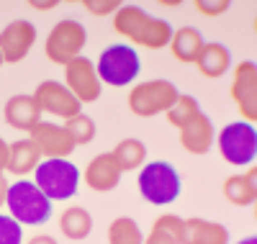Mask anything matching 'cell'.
<instances>
[{
    "label": "cell",
    "mask_w": 257,
    "mask_h": 244,
    "mask_svg": "<svg viewBox=\"0 0 257 244\" xmlns=\"http://www.w3.org/2000/svg\"><path fill=\"white\" fill-rule=\"evenodd\" d=\"M113 31L144 49H165L173 39V26L165 18L149 16L139 6H121L113 13Z\"/></svg>",
    "instance_id": "1"
},
{
    "label": "cell",
    "mask_w": 257,
    "mask_h": 244,
    "mask_svg": "<svg viewBox=\"0 0 257 244\" xmlns=\"http://www.w3.org/2000/svg\"><path fill=\"white\" fill-rule=\"evenodd\" d=\"M6 208L21 226H41L52 218V201L26 177H18L8 185Z\"/></svg>",
    "instance_id": "2"
},
{
    "label": "cell",
    "mask_w": 257,
    "mask_h": 244,
    "mask_svg": "<svg viewBox=\"0 0 257 244\" xmlns=\"http://www.w3.org/2000/svg\"><path fill=\"white\" fill-rule=\"evenodd\" d=\"M139 195L152 206H167L175 203L183 193V177L175 170V165H170L165 160L157 162H144L139 170L137 180Z\"/></svg>",
    "instance_id": "3"
},
{
    "label": "cell",
    "mask_w": 257,
    "mask_h": 244,
    "mask_svg": "<svg viewBox=\"0 0 257 244\" xmlns=\"http://www.w3.org/2000/svg\"><path fill=\"white\" fill-rule=\"evenodd\" d=\"M95 72H98L103 85H111V87L132 85L142 72L139 52L132 47V44H111V47H105L100 52Z\"/></svg>",
    "instance_id": "4"
},
{
    "label": "cell",
    "mask_w": 257,
    "mask_h": 244,
    "mask_svg": "<svg viewBox=\"0 0 257 244\" xmlns=\"http://www.w3.org/2000/svg\"><path fill=\"white\" fill-rule=\"evenodd\" d=\"M34 172H36V177H34L36 188L52 203L54 201H70L82 183V172L70 160H41Z\"/></svg>",
    "instance_id": "5"
},
{
    "label": "cell",
    "mask_w": 257,
    "mask_h": 244,
    "mask_svg": "<svg viewBox=\"0 0 257 244\" xmlns=\"http://www.w3.org/2000/svg\"><path fill=\"white\" fill-rule=\"evenodd\" d=\"M213 144L219 147V154L221 160L234 165V167H249L257 157V131H254V124H247V121H231L226 124Z\"/></svg>",
    "instance_id": "6"
},
{
    "label": "cell",
    "mask_w": 257,
    "mask_h": 244,
    "mask_svg": "<svg viewBox=\"0 0 257 244\" xmlns=\"http://www.w3.org/2000/svg\"><path fill=\"white\" fill-rule=\"evenodd\" d=\"M88 44V31L75 18H62L52 26L44 39V54L54 64H70L72 59L82 57V49Z\"/></svg>",
    "instance_id": "7"
},
{
    "label": "cell",
    "mask_w": 257,
    "mask_h": 244,
    "mask_svg": "<svg viewBox=\"0 0 257 244\" xmlns=\"http://www.w3.org/2000/svg\"><path fill=\"white\" fill-rule=\"evenodd\" d=\"M178 95H180V90L175 87V82L157 77V80H147V82L134 85L126 103L137 118H152V116L165 113L178 100Z\"/></svg>",
    "instance_id": "8"
},
{
    "label": "cell",
    "mask_w": 257,
    "mask_h": 244,
    "mask_svg": "<svg viewBox=\"0 0 257 244\" xmlns=\"http://www.w3.org/2000/svg\"><path fill=\"white\" fill-rule=\"evenodd\" d=\"M229 95H231L234 105H237L242 121H247V124L257 121V64L252 59H242L234 67Z\"/></svg>",
    "instance_id": "9"
},
{
    "label": "cell",
    "mask_w": 257,
    "mask_h": 244,
    "mask_svg": "<svg viewBox=\"0 0 257 244\" xmlns=\"http://www.w3.org/2000/svg\"><path fill=\"white\" fill-rule=\"evenodd\" d=\"M64 87L85 105L95 103L103 93V82L95 72V62L88 57H77L70 64H64Z\"/></svg>",
    "instance_id": "10"
},
{
    "label": "cell",
    "mask_w": 257,
    "mask_h": 244,
    "mask_svg": "<svg viewBox=\"0 0 257 244\" xmlns=\"http://www.w3.org/2000/svg\"><path fill=\"white\" fill-rule=\"evenodd\" d=\"M31 95H34L41 113H49V116H57V118H64V121L82 113V103L64 87V82L44 80V82L36 85V90Z\"/></svg>",
    "instance_id": "11"
},
{
    "label": "cell",
    "mask_w": 257,
    "mask_h": 244,
    "mask_svg": "<svg viewBox=\"0 0 257 244\" xmlns=\"http://www.w3.org/2000/svg\"><path fill=\"white\" fill-rule=\"evenodd\" d=\"M29 139L41 154V160H70V154L75 152V142L64 131V126L49 121H39L29 131Z\"/></svg>",
    "instance_id": "12"
},
{
    "label": "cell",
    "mask_w": 257,
    "mask_h": 244,
    "mask_svg": "<svg viewBox=\"0 0 257 244\" xmlns=\"http://www.w3.org/2000/svg\"><path fill=\"white\" fill-rule=\"evenodd\" d=\"M36 44V26L26 18H16L0 31V54L6 64L24 62Z\"/></svg>",
    "instance_id": "13"
},
{
    "label": "cell",
    "mask_w": 257,
    "mask_h": 244,
    "mask_svg": "<svg viewBox=\"0 0 257 244\" xmlns=\"http://www.w3.org/2000/svg\"><path fill=\"white\" fill-rule=\"evenodd\" d=\"M121 167L116 165L111 152L95 154V157L88 162V167L82 170V183L88 185L93 193H111L118 188L121 183Z\"/></svg>",
    "instance_id": "14"
},
{
    "label": "cell",
    "mask_w": 257,
    "mask_h": 244,
    "mask_svg": "<svg viewBox=\"0 0 257 244\" xmlns=\"http://www.w3.org/2000/svg\"><path fill=\"white\" fill-rule=\"evenodd\" d=\"M180 131V147L188 152V154H196V157H201V154H208L211 147H213V139H216V129H213L211 118L203 113L190 118Z\"/></svg>",
    "instance_id": "15"
},
{
    "label": "cell",
    "mask_w": 257,
    "mask_h": 244,
    "mask_svg": "<svg viewBox=\"0 0 257 244\" xmlns=\"http://www.w3.org/2000/svg\"><path fill=\"white\" fill-rule=\"evenodd\" d=\"M3 118L11 129L16 131H24V134H29V131L41 121V110L34 100V95H26V93H18L13 98L6 100V108H3Z\"/></svg>",
    "instance_id": "16"
},
{
    "label": "cell",
    "mask_w": 257,
    "mask_h": 244,
    "mask_svg": "<svg viewBox=\"0 0 257 244\" xmlns=\"http://www.w3.org/2000/svg\"><path fill=\"white\" fill-rule=\"evenodd\" d=\"M229 239H231L229 229L224 224H219V221L190 216V218H185L180 244H231Z\"/></svg>",
    "instance_id": "17"
},
{
    "label": "cell",
    "mask_w": 257,
    "mask_h": 244,
    "mask_svg": "<svg viewBox=\"0 0 257 244\" xmlns=\"http://www.w3.org/2000/svg\"><path fill=\"white\" fill-rule=\"evenodd\" d=\"M257 172H254V165L247 167V172H239V175H229L224 185H221V195L231 206H252L254 198H257Z\"/></svg>",
    "instance_id": "18"
},
{
    "label": "cell",
    "mask_w": 257,
    "mask_h": 244,
    "mask_svg": "<svg viewBox=\"0 0 257 244\" xmlns=\"http://www.w3.org/2000/svg\"><path fill=\"white\" fill-rule=\"evenodd\" d=\"M193 64H196L198 72L206 80H219L231 67V52L224 47V44H219V41H206L201 54L196 57V62H193Z\"/></svg>",
    "instance_id": "19"
},
{
    "label": "cell",
    "mask_w": 257,
    "mask_h": 244,
    "mask_svg": "<svg viewBox=\"0 0 257 244\" xmlns=\"http://www.w3.org/2000/svg\"><path fill=\"white\" fill-rule=\"evenodd\" d=\"M41 162V154L36 152V147L31 144V139H18L13 144H8V165L6 172L16 175V177H26L31 175Z\"/></svg>",
    "instance_id": "20"
},
{
    "label": "cell",
    "mask_w": 257,
    "mask_h": 244,
    "mask_svg": "<svg viewBox=\"0 0 257 244\" xmlns=\"http://www.w3.org/2000/svg\"><path fill=\"white\" fill-rule=\"evenodd\" d=\"M203 44H206V39H203V34H201L198 29L183 26V29L173 31V39H170L167 47H170V52H173V57H175L178 62L193 64V62H196V57L201 54Z\"/></svg>",
    "instance_id": "21"
},
{
    "label": "cell",
    "mask_w": 257,
    "mask_h": 244,
    "mask_svg": "<svg viewBox=\"0 0 257 244\" xmlns=\"http://www.w3.org/2000/svg\"><path fill=\"white\" fill-rule=\"evenodd\" d=\"M59 231L70 241H82L93 234V216L82 206H70L59 216Z\"/></svg>",
    "instance_id": "22"
},
{
    "label": "cell",
    "mask_w": 257,
    "mask_h": 244,
    "mask_svg": "<svg viewBox=\"0 0 257 244\" xmlns=\"http://www.w3.org/2000/svg\"><path fill=\"white\" fill-rule=\"evenodd\" d=\"M111 154H113L116 165L121 167V172H134V170H142V165L147 162V144L142 139L128 137L118 142Z\"/></svg>",
    "instance_id": "23"
},
{
    "label": "cell",
    "mask_w": 257,
    "mask_h": 244,
    "mask_svg": "<svg viewBox=\"0 0 257 244\" xmlns=\"http://www.w3.org/2000/svg\"><path fill=\"white\" fill-rule=\"evenodd\" d=\"M108 244H144V234L132 216H116L108 226Z\"/></svg>",
    "instance_id": "24"
},
{
    "label": "cell",
    "mask_w": 257,
    "mask_h": 244,
    "mask_svg": "<svg viewBox=\"0 0 257 244\" xmlns=\"http://www.w3.org/2000/svg\"><path fill=\"white\" fill-rule=\"evenodd\" d=\"M201 113V105H198V100L193 98V95H178V100L170 105L167 110H165V116H167V124L170 126H175V129H183L190 118H196Z\"/></svg>",
    "instance_id": "25"
},
{
    "label": "cell",
    "mask_w": 257,
    "mask_h": 244,
    "mask_svg": "<svg viewBox=\"0 0 257 244\" xmlns=\"http://www.w3.org/2000/svg\"><path fill=\"white\" fill-rule=\"evenodd\" d=\"M62 126H64V131L70 134V139L75 142V147L90 144V142L95 139V121H93L88 113H77V116L67 118Z\"/></svg>",
    "instance_id": "26"
},
{
    "label": "cell",
    "mask_w": 257,
    "mask_h": 244,
    "mask_svg": "<svg viewBox=\"0 0 257 244\" xmlns=\"http://www.w3.org/2000/svg\"><path fill=\"white\" fill-rule=\"evenodd\" d=\"M0 244H24V226L11 213H0Z\"/></svg>",
    "instance_id": "27"
},
{
    "label": "cell",
    "mask_w": 257,
    "mask_h": 244,
    "mask_svg": "<svg viewBox=\"0 0 257 244\" xmlns=\"http://www.w3.org/2000/svg\"><path fill=\"white\" fill-rule=\"evenodd\" d=\"M155 229H160V231H165L167 236H173L178 244L183 241V226H185V218H180V216H175V213H162L160 218H155V224H152Z\"/></svg>",
    "instance_id": "28"
},
{
    "label": "cell",
    "mask_w": 257,
    "mask_h": 244,
    "mask_svg": "<svg viewBox=\"0 0 257 244\" xmlns=\"http://www.w3.org/2000/svg\"><path fill=\"white\" fill-rule=\"evenodd\" d=\"M123 3L121 0H82V8L88 11L95 18H105V16H113Z\"/></svg>",
    "instance_id": "29"
},
{
    "label": "cell",
    "mask_w": 257,
    "mask_h": 244,
    "mask_svg": "<svg viewBox=\"0 0 257 244\" xmlns=\"http://www.w3.org/2000/svg\"><path fill=\"white\" fill-rule=\"evenodd\" d=\"M193 8H196L201 16H206V18H219V16H224L231 8V3L229 0H196Z\"/></svg>",
    "instance_id": "30"
},
{
    "label": "cell",
    "mask_w": 257,
    "mask_h": 244,
    "mask_svg": "<svg viewBox=\"0 0 257 244\" xmlns=\"http://www.w3.org/2000/svg\"><path fill=\"white\" fill-rule=\"evenodd\" d=\"M144 244H178L173 236H167L165 231H160V229H149V234L144 236Z\"/></svg>",
    "instance_id": "31"
},
{
    "label": "cell",
    "mask_w": 257,
    "mask_h": 244,
    "mask_svg": "<svg viewBox=\"0 0 257 244\" xmlns=\"http://www.w3.org/2000/svg\"><path fill=\"white\" fill-rule=\"evenodd\" d=\"M31 11H39V13H47V11H54L59 6V0H29L26 3Z\"/></svg>",
    "instance_id": "32"
},
{
    "label": "cell",
    "mask_w": 257,
    "mask_h": 244,
    "mask_svg": "<svg viewBox=\"0 0 257 244\" xmlns=\"http://www.w3.org/2000/svg\"><path fill=\"white\" fill-rule=\"evenodd\" d=\"M6 165H8V142L0 137V175L6 172Z\"/></svg>",
    "instance_id": "33"
},
{
    "label": "cell",
    "mask_w": 257,
    "mask_h": 244,
    "mask_svg": "<svg viewBox=\"0 0 257 244\" xmlns=\"http://www.w3.org/2000/svg\"><path fill=\"white\" fill-rule=\"evenodd\" d=\"M26 244H57V239L49 236V234H36V236H31Z\"/></svg>",
    "instance_id": "34"
},
{
    "label": "cell",
    "mask_w": 257,
    "mask_h": 244,
    "mask_svg": "<svg viewBox=\"0 0 257 244\" xmlns=\"http://www.w3.org/2000/svg\"><path fill=\"white\" fill-rule=\"evenodd\" d=\"M8 180H6V177L3 175H0V206H6V195H8Z\"/></svg>",
    "instance_id": "35"
},
{
    "label": "cell",
    "mask_w": 257,
    "mask_h": 244,
    "mask_svg": "<svg viewBox=\"0 0 257 244\" xmlns=\"http://www.w3.org/2000/svg\"><path fill=\"white\" fill-rule=\"evenodd\" d=\"M237 244H257V236H244V239H239Z\"/></svg>",
    "instance_id": "36"
},
{
    "label": "cell",
    "mask_w": 257,
    "mask_h": 244,
    "mask_svg": "<svg viewBox=\"0 0 257 244\" xmlns=\"http://www.w3.org/2000/svg\"><path fill=\"white\" fill-rule=\"evenodd\" d=\"M3 64H6V62H3V54H0V67H3Z\"/></svg>",
    "instance_id": "37"
}]
</instances>
